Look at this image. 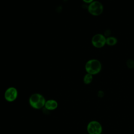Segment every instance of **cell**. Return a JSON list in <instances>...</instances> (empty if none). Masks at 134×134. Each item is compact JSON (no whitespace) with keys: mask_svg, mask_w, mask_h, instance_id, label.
Here are the masks:
<instances>
[{"mask_svg":"<svg viewBox=\"0 0 134 134\" xmlns=\"http://www.w3.org/2000/svg\"><path fill=\"white\" fill-rule=\"evenodd\" d=\"M46 98L41 94L36 93L30 95L29 98V104L30 106L35 109H40L44 107Z\"/></svg>","mask_w":134,"mask_h":134,"instance_id":"obj_1","label":"cell"},{"mask_svg":"<svg viewBox=\"0 0 134 134\" xmlns=\"http://www.w3.org/2000/svg\"><path fill=\"white\" fill-rule=\"evenodd\" d=\"M85 70L87 73L91 75L98 74L102 69V64L97 59H91L88 60L85 64Z\"/></svg>","mask_w":134,"mask_h":134,"instance_id":"obj_2","label":"cell"},{"mask_svg":"<svg viewBox=\"0 0 134 134\" xmlns=\"http://www.w3.org/2000/svg\"><path fill=\"white\" fill-rule=\"evenodd\" d=\"M103 6L99 1H93L88 6V12L93 16H97L102 14L103 12Z\"/></svg>","mask_w":134,"mask_h":134,"instance_id":"obj_3","label":"cell"},{"mask_svg":"<svg viewBox=\"0 0 134 134\" xmlns=\"http://www.w3.org/2000/svg\"><path fill=\"white\" fill-rule=\"evenodd\" d=\"M88 134H101L103 130L102 125L96 120L90 121L86 127Z\"/></svg>","mask_w":134,"mask_h":134,"instance_id":"obj_4","label":"cell"},{"mask_svg":"<svg viewBox=\"0 0 134 134\" xmlns=\"http://www.w3.org/2000/svg\"><path fill=\"white\" fill-rule=\"evenodd\" d=\"M18 91L14 87L7 88L4 93V98L8 102H13L18 97Z\"/></svg>","mask_w":134,"mask_h":134,"instance_id":"obj_5","label":"cell"},{"mask_svg":"<svg viewBox=\"0 0 134 134\" xmlns=\"http://www.w3.org/2000/svg\"><path fill=\"white\" fill-rule=\"evenodd\" d=\"M106 38L102 34H97L95 35L92 39V43L96 48H100L106 44Z\"/></svg>","mask_w":134,"mask_h":134,"instance_id":"obj_6","label":"cell"},{"mask_svg":"<svg viewBox=\"0 0 134 134\" xmlns=\"http://www.w3.org/2000/svg\"><path fill=\"white\" fill-rule=\"evenodd\" d=\"M58 103L57 100L53 99H50L46 100L44 107L47 110L51 111L56 109L58 108Z\"/></svg>","mask_w":134,"mask_h":134,"instance_id":"obj_7","label":"cell"},{"mask_svg":"<svg viewBox=\"0 0 134 134\" xmlns=\"http://www.w3.org/2000/svg\"><path fill=\"white\" fill-rule=\"evenodd\" d=\"M117 42V39L114 37H108L106 38V44L112 46L115 45Z\"/></svg>","mask_w":134,"mask_h":134,"instance_id":"obj_8","label":"cell"},{"mask_svg":"<svg viewBox=\"0 0 134 134\" xmlns=\"http://www.w3.org/2000/svg\"><path fill=\"white\" fill-rule=\"evenodd\" d=\"M93 80V75L89 74L87 73L85 74L83 78V82L85 84H90Z\"/></svg>","mask_w":134,"mask_h":134,"instance_id":"obj_9","label":"cell"},{"mask_svg":"<svg viewBox=\"0 0 134 134\" xmlns=\"http://www.w3.org/2000/svg\"><path fill=\"white\" fill-rule=\"evenodd\" d=\"M127 66L130 68L132 69L134 68V61L132 59H128L126 62Z\"/></svg>","mask_w":134,"mask_h":134,"instance_id":"obj_10","label":"cell"},{"mask_svg":"<svg viewBox=\"0 0 134 134\" xmlns=\"http://www.w3.org/2000/svg\"><path fill=\"white\" fill-rule=\"evenodd\" d=\"M83 1L86 3H88V4H90L92 2L94 1V0H83Z\"/></svg>","mask_w":134,"mask_h":134,"instance_id":"obj_11","label":"cell"}]
</instances>
